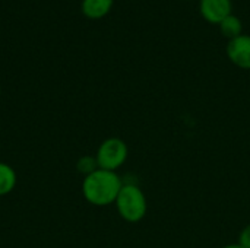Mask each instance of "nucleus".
<instances>
[{
	"mask_svg": "<svg viewBox=\"0 0 250 248\" xmlns=\"http://www.w3.org/2000/svg\"><path fill=\"white\" fill-rule=\"evenodd\" d=\"M218 28H220L221 35L226 37L229 41L243 34V23H242V19H240L239 16H236L234 13L229 15L224 20H221V22L218 23Z\"/></svg>",
	"mask_w": 250,
	"mask_h": 248,
	"instance_id": "nucleus-7",
	"label": "nucleus"
},
{
	"mask_svg": "<svg viewBox=\"0 0 250 248\" xmlns=\"http://www.w3.org/2000/svg\"><path fill=\"white\" fill-rule=\"evenodd\" d=\"M114 0H82V13L89 19H101L110 13Z\"/></svg>",
	"mask_w": 250,
	"mask_h": 248,
	"instance_id": "nucleus-6",
	"label": "nucleus"
},
{
	"mask_svg": "<svg viewBox=\"0 0 250 248\" xmlns=\"http://www.w3.org/2000/svg\"><path fill=\"white\" fill-rule=\"evenodd\" d=\"M221 248H242V247L236 243V244H227V246H224V247H221Z\"/></svg>",
	"mask_w": 250,
	"mask_h": 248,
	"instance_id": "nucleus-11",
	"label": "nucleus"
},
{
	"mask_svg": "<svg viewBox=\"0 0 250 248\" xmlns=\"http://www.w3.org/2000/svg\"><path fill=\"white\" fill-rule=\"evenodd\" d=\"M119 216L129 222H141L148 212V200L144 190L135 183H123V187L114 202Z\"/></svg>",
	"mask_w": 250,
	"mask_h": 248,
	"instance_id": "nucleus-2",
	"label": "nucleus"
},
{
	"mask_svg": "<svg viewBox=\"0 0 250 248\" xmlns=\"http://www.w3.org/2000/svg\"><path fill=\"white\" fill-rule=\"evenodd\" d=\"M237 244L242 248H250V224L240 231L239 238H237Z\"/></svg>",
	"mask_w": 250,
	"mask_h": 248,
	"instance_id": "nucleus-10",
	"label": "nucleus"
},
{
	"mask_svg": "<svg viewBox=\"0 0 250 248\" xmlns=\"http://www.w3.org/2000/svg\"><path fill=\"white\" fill-rule=\"evenodd\" d=\"M129 156V148L120 137H108L101 142L97 149L95 159L98 168L107 171H116L125 165Z\"/></svg>",
	"mask_w": 250,
	"mask_h": 248,
	"instance_id": "nucleus-3",
	"label": "nucleus"
},
{
	"mask_svg": "<svg viewBox=\"0 0 250 248\" xmlns=\"http://www.w3.org/2000/svg\"><path fill=\"white\" fill-rule=\"evenodd\" d=\"M16 186V172L15 170L4 164L0 162V197L9 194Z\"/></svg>",
	"mask_w": 250,
	"mask_h": 248,
	"instance_id": "nucleus-8",
	"label": "nucleus"
},
{
	"mask_svg": "<svg viewBox=\"0 0 250 248\" xmlns=\"http://www.w3.org/2000/svg\"><path fill=\"white\" fill-rule=\"evenodd\" d=\"M199 13L207 22L218 25L233 13V3L231 0H199Z\"/></svg>",
	"mask_w": 250,
	"mask_h": 248,
	"instance_id": "nucleus-5",
	"label": "nucleus"
},
{
	"mask_svg": "<svg viewBox=\"0 0 250 248\" xmlns=\"http://www.w3.org/2000/svg\"><path fill=\"white\" fill-rule=\"evenodd\" d=\"M229 60L242 70H250V35L242 34L227 42Z\"/></svg>",
	"mask_w": 250,
	"mask_h": 248,
	"instance_id": "nucleus-4",
	"label": "nucleus"
},
{
	"mask_svg": "<svg viewBox=\"0 0 250 248\" xmlns=\"http://www.w3.org/2000/svg\"><path fill=\"white\" fill-rule=\"evenodd\" d=\"M123 187V180L116 171L95 170L82 180V194L83 199L98 208L114 205L120 190Z\"/></svg>",
	"mask_w": 250,
	"mask_h": 248,
	"instance_id": "nucleus-1",
	"label": "nucleus"
},
{
	"mask_svg": "<svg viewBox=\"0 0 250 248\" xmlns=\"http://www.w3.org/2000/svg\"><path fill=\"white\" fill-rule=\"evenodd\" d=\"M78 171L81 174H83V177H86L88 174L94 172L95 170H98V164H97V159L95 156H82L79 161H78V165H76Z\"/></svg>",
	"mask_w": 250,
	"mask_h": 248,
	"instance_id": "nucleus-9",
	"label": "nucleus"
},
{
	"mask_svg": "<svg viewBox=\"0 0 250 248\" xmlns=\"http://www.w3.org/2000/svg\"><path fill=\"white\" fill-rule=\"evenodd\" d=\"M0 95H1V89H0Z\"/></svg>",
	"mask_w": 250,
	"mask_h": 248,
	"instance_id": "nucleus-12",
	"label": "nucleus"
}]
</instances>
